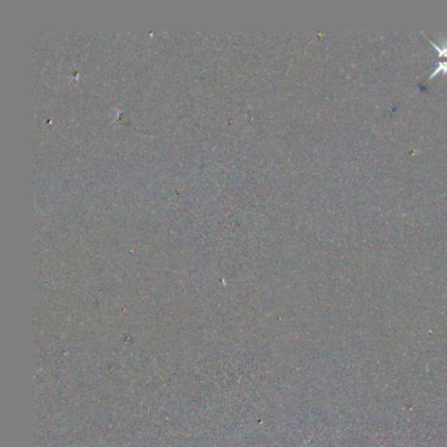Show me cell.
<instances>
[{
  "instance_id": "6da1fadb",
  "label": "cell",
  "mask_w": 447,
  "mask_h": 447,
  "mask_svg": "<svg viewBox=\"0 0 447 447\" xmlns=\"http://www.w3.org/2000/svg\"><path fill=\"white\" fill-rule=\"evenodd\" d=\"M441 72H444V74H446V72H447V62H441V63L438 64V67L434 68L433 72L430 74L429 79H433L434 76H437V75H440Z\"/></svg>"
},
{
  "instance_id": "7a4b0ae2",
  "label": "cell",
  "mask_w": 447,
  "mask_h": 447,
  "mask_svg": "<svg viewBox=\"0 0 447 447\" xmlns=\"http://www.w3.org/2000/svg\"><path fill=\"white\" fill-rule=\"evenodd\" d=\"M429 42H430V45H433L434 49L438 51L437 56H445V58H447V46L446 45L440 46V45H437L436 42H433V41H429Z\"/></svg>"
}]
</instances>
